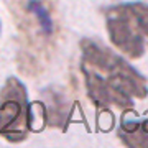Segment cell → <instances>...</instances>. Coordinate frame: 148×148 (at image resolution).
I'll return each mask as SVG.
<instances>
[{
  "instance_id": "6da1fadb",
  "label": "cell",
  "mask_w": 148,
  "mask_h": 148,
  "mask_svg": "<svg viewBox=\"0 0 148 148\" xmlns=\"http://www.w3.org/2000/svg\"><path fill=\"white\" fill-rule=\"evenodd\" d=\"M79 48L86 90L97 107L127 109L133 106L135 99H145L148 95L147 77L106 45L84 38Z\"/></svg>"
},
{
  "instance_id": "7a4b0ae2",
  "label": "cell",
  "mask_w": 148,
  "mask_h": 148,
  "mask_svg": "<svg viewBox=\"0 0 148 148\" xmlns=\"http://www.w3.org/2000/svg\"><path fill=\"white\" fill-rule=\"evenodd\" d=\"M12 18L20 33L18 68L28 77L46 69L59 40V13L56 0H10Z\"/></svg>"
},
{
  "instance_id": "3957f363",
  "label": "cell",
  "mask_w": 148,
  "mask_h": 148,
  "mask_svg": "<svg viewBox=\"0 0 148 148\" xmlns=\"http://www.w3.org/2000/svg\"><path fill=\"white\" fill-rule=\"evenodd\" d=\"M109 40L114 46L138 59L148 49V3L123 2L109 7L104 12Z\"/></svg>"
},
{
  "instance_id": "277c9868",
  "label": "cell",
  "mask_w": 148,
  "mask_h": 148,
  "mask_svg": "<svg viewBox=\"0 0 148 148\" xmlns=\"http://www.w3.org/2000/svg\"><path fill=\"white\" fill-rule=\"evenodd\" d=\"M33 114L25 84L8 77L0 89V137L12 143L23 142L32 132Z\"/></svg>"
},
{
  "instance_id": "5b68a950",
  "label": "cell",
  "mask_w": 148,
  "mask_h": 148,
  "mask_svg": "<svg viewBox=\"0 0 148 148\" xmlns=\"http://www.w3.org/2000/svg\"><path fill=\"white\" fill-rule=\"evenodd\" d=\"M45 99H46V107L45 110L48 114V123L51 127L63 128L69 115V101L63 89L59 87H48L45 90Z\"/></svg>"
},
{
  "instance_id": "8992f818",
  "label": "cell",
  "mask_w": 148,
  "mask_h": 148,
  "mask_svg": "<svg viewBox=\"0 0 148 148\" xmlns=\"http://www.w3.org/2000/svg\"><path fill=\"white\" fill-rule=\"evenodd\" d=\"M119 137L127 147H148V119L123 120Z\"/></svg>"
},
{
  "instance_id": "52a82bcc",
  "label": "cell",
  "mask_w": 148,
  "mask_h": 148,
  "mask_svg": "<svg viewBox=\"0 0 148 148\" xmlns=\"http://www.w3.org/2000/svg\"><path fill=\"white\" fill-rule=\"evenodd\" d=\"M0 32H2V23H0Z\"/></svg>"
}]
</instances>
